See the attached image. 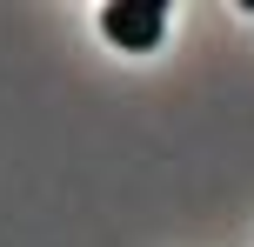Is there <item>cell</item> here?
Segmentation results:
<instances>
[{
	"label": "cell",
	"mask_w": 254,
	"mask_h": 247,
	"mask_svg": "<svg viewBox=\"0 0 254 247\" xmlns=\"http://www.w3.org/2000/svg\"><path fill=\"white\" fill-rule=\"evenodd\" d=\"M101 34L127 53H147L167 34V7L161 0H114V7H101Z\"/></svg>",
	"instance_id": "6da1fadb"
}]
</instances>
